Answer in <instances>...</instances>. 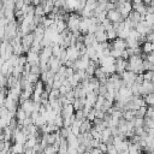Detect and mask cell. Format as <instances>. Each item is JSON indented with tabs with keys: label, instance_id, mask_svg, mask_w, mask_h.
Here are the masks:
<instances>
[{
	"label": "cell",
	"instance_id": "cell-20",
	"mask_svg": "<svg viewBox=\"0 0 154 154\" xmlns=\"http://www.w3.org/2000/svg\"><path fill=\"white\" fill-rule=\"evenodd\" d=\"M142 57H143V59H144V60H148L149 63H152V64L154 65V52H153V53H150V54H148V55H144V54H143Z\"/></svg>",
	"mask_w": 154,
	"mask_h": 154
},
{
	"label": "cell",
	"instance_id": "cell-23",
	"mask_svg": "<svg viewBox=\"0 0 154 154\" xmlns=\"http://www.w3.org/2000/svg\"><path fill=\"white\" fill-rule=\"evenodd\" d=\"M91 154H102L101 152H100V149L99 148H96V149H91V152H90Z\"/></svg>",
	"mask_w": 154,
	"mask_h": 154
},
{
	"label": "cell",
	"instance_id": "cell-11",
	"mask_svg": "<svg viewBox=\"0 0 154 154\" xmlns=\"http://www.w3.org/2000/svg\"><path fill=\"white\" fill-rule=\"evenodd\" d=\"M55 24H57V28H58V32H59V34H63L66 29H69V28H67V23H66L65 20L58 19V20H55Z\"/></svg>",
	"mask_w": 154,
	"mask_h": 154
},
{
	"label": "cell",
	"instance_id": "cell-19",
	"mask_svg": "<svg viewBox=\"0 0 154 154\" xmlns=\"http://www.w3.org/2000/svg\"><path fill=\"white\" fill-rule=\"evenodd\" d=\"M99 149H100V152H101L102 154H107V152H108V146H107V143L101 142L100 146H99Z\"/></svg>",
	"mask_w": 154,
	"mask_h": 154
},
{
	"label": "cell",
	"instance_id": "cell-12",
	"mask_svg": "<svg viewBox=\"0 0 154 154\" xmlns=\"http://www.w3.org/2000/svg\"><path fill=\"white\" fill-rule=\"evenodd\" d=\"M142 52H143V54L144 55H148V54H150V53H153V43L152 42H146V43H143V46H142Z\"/></svg>",
	"mask_w": 154,
	"mask_h": 154
},
{
	"label": "cell",
	"instance_id": "cell-7",
	"mask_svg": "<svg viewBox=\"0 0 154 154\" xmlns=\"http://www.w3.org/2000/svg\"><path fill=\"white\" fill-rule=\"evenodd\" d=\"M113 48L114 49H119V51H125L126 48H128V46H126V40H123V38H116L113 42Z\"/></svg>",
	"mask_w": 154,
	"mask_h": 154
},
{
	"label": "cell",
	"instance_id": "cell-24",
	"mask_svg": "<svg viewBox=\"0 0 154 154\" xmlns=\"http://www.w3.org/2000/svg\"><path fill=\"white\" fill-rule=\"evenodd\" d=\"M119 154H129V150H128V152H122V153H119Z\"/></svg>",
	"mask_w": 154,
	"mask_h": 154
},
{
	"label": "cell",
	"instance_id": "cell-3",
	"mask_svg": "<svg viewBox=\"0 0 154 154\" xmlns=\"http://www.w3.org/2000/svg\"><path fill=\"white\" fill-rule=\"evenodd\" d=\"M66 53H67V58H69V60H71V61H77L79 58H81V55H79V52H78V49L75 47V46H71V47H69L67 49H66Z\"/></svg>",
	"mask_w": 154,
	"mask_h": 154
},
{
	"label": "cell",
	"instance_id": "cell-26",
	"mask_svg": "<svg viewBox=\"0 0 154 154\" xmlns=\"http://www.w3.org/2000/svg\"><path fill=\"white\" fill-rule=\"evenodd\" d=\"M57 154H58V153H57Z\"/></svg>",
	"mask_w": 154,
	"mask_h": 154
},
{
	"label": "cell",
	"instance_id": "cell-25",
	"mask_svg": "<svg viewBox=\"0 0 154 154\" xmlns=\"http://www.w3.org/2000/svg\"><path fill=\"white\" fill-rule=\"evenodd\" d=\"M84 154H91V153H90V152H88V150H87V152H85V153H84Z\"/></svg>",
	"mask_w": 154,
	"mask_h": 154
},
{
	"label": "cell",
	"instance_id": "cell-17",
	"mask_svg": "<svg viewBox=\"0 0 154 154\" xmlns=\"http://www.w3.org/2000/svg\"><path fill=\"white\" fill-rule=\"evenodd\" d=\"M122 51H119V49H111V57H113L114 59H119V58H122Z\"/></svg>",
	"mask_w": 154,
	"mask_h": 154
},
{
	"label": "cell",
	"instance_id": "cell-4",
	"mask_svg": "<svg viewBox=\"0 0 154 154\" xmlns=\"http://www.w3.org/2000/svg\"><path fill=\"white\" fill-rule=\"evenodd\" d=\"M128 60L123 59V58H119V59H116V67H117V73L118 75H122L124 71H126V67H128Z\"/></svg>",
	"mask_w": 154,
	"mask_h": 154
},
{
	"label": "cell",
	"instance_id": "cell-15",
	"mask_svg": "<svg viewBox=\"0 0 154 154\" xmlns=\"http://www.w3.org/2000/svg\"><path fill=\"white\" fill-rule=\"evenodd\" d=\"M143 97H144V100H146V103H147V105H149V106H153V107H154V93L148 94V95H146V96H143Z\"/></svg>",
	"mask_w": 154,
	"mask_h": 154
},
{
	"label": "cell",
	"instance_id": "cell-16",
	"mask_svg": "<svg viewBox=\"0 0 154 154\" xmlns=\"http://www.w3.org/2000/svg\"><path fill=\"white\" fill-rule=\"evenodd\" d=\"M143 69H144V72H147V71H154V65L152 63H149L148 60H143Z\"/></svg>",
	"mask_w": 154,
	"mask_h": 154
},
{
	"label": "cell",
	"instance_id": "cell-18",
	"mask_svg": "<svg viewBox=\"0 0 154 154\" xmlns=\"http://www.w3.org/2000/svg\"><path fill=\"white\" fill-rule=\"evenodd\" d=\"M135 128H144V118H135Z\"/></svg>",
	"mask_w": 154,
	"mask_h": 154
},
{
	"label": "cell",
	"instance_id": "cell-8",
	"mask_svg": "<svg viewBox=\"0 0 154 154\" xmlns=\"http://www.w3.org/2000/svg\"><path fill=\"white\" fill-rule=\"evenodd\" d=\"M25 150L26 149H25L24 144H22V143L14 142V144H12V147H11V154H24Z\"/></svg>",
	"mask_w": 154,
	"mask_h": 154
},
{
	"label": "cell",
	"instance_id": "cell-9",
	"mask_svg": "<svg viewBox=\"0 0 154 154\" xmlns=\"http://www.w3.org/2000/svg\"><path fill=\"white\" fill-rule=\"evenodd\" d=\"M95 37H96V41H97L99 43L108 42V37H107V32H106V31H96Z\"/></svg>",
	"mask_w": 154,
	"mask_h": 154
},
{
	"label": "cell",
	"instance_id": "cell-6",
	"mask_svg": "<svg viewBox=\"0 0 154 154\" xmlns=\"http://www.w3.org/2000/svg\"><path fill=\"white\" fill-rule=\"evenodd\" d=\"M26 58H28V63L30 65H40V54L35 53V52H29L26 53Z\"/></svg>",
	"mask_w": 154,
	"mask_h": 154
},
{
	"label": "cell",
	"instance_id": "cell-1",
	"mask_svg": "<svg viewBox=\"0 0 154 154\" xmlns=\"http://www.w3.org/2000/svg\"><path fill=\"white\" fill-rule=\"evenodd\" d=\"M120 77H122V79L126 83V85L131 88V85H132L134 83H136L137 73H135V72H132V71H124V72L120 75Z\"/></svg>",
	"mask_w": 154,
	"mask_h": 154
},
{
	"label": "cell",
	"instance_id": "cell-5",
	"mask_svg": "<svg viewBox=\"0 0 154 154\" xmlns=\"http://www.w3.org/2000/svg\"><path fill=\"white\" fill-rule=\"evenodd\" d=\"M20 107L26 112V114H28V117H30L31 116V113L34 112V108H35V102L31 100V99H29V100H26V101H24L22 105H20Z\"/></svg>",
	"mask_w": 154,
	"mask_h": 154
},
{
	"label": "cell",
	"instance_id": "cell-14",
	"mask_svg": "<svg viewBox=\"0 0 154 154\" xmlns=\"http://www.w3.org/2000/svg\"><path fill=\"white\" fill-rule=\"evenodd\" d=\"M55 126H58L59 129H61V128H64V118H63V116L61 114H59V116H57V118H55V120H54V123H53Z\"/></svg>",
	"mask_w": 154,
	"mask_h": 154
},
{
	"label": "cell",
	"instance_id": "cell-22",
	"mask_svg": "<svg viewBox=\"0 0 154 154\" xmlns=\"http://www.w3.org/2000/svg\"><path fill=\"white\" fill-rule=\"evenodd\" d=\"M122 58H123V59H125V60H129L130 55H129V53H128V51H126V49H125V51H123V53H122Z\"/></svg>",
	"mask_w": 154,
	"mask_h": 154
},
{
	"label": "cell",
	"instance_id": "cell-13",
	"mask_svg": "<svg viewBox=\"0 0 154 154\" xmlns=\"http://www.w3.org/2000/svg\"><path fill=\"white\" fill-rule=\"evenodd\" d=\"M128 38H130V40H135V41H140L141 35L137 32L136 29H131L130 32H129V37H128Z\"/></svg>",
	"mask_w": 154,
	"mask_h": 154
},
{
	"label": "cell",
	"instance_id": "cell-10",
	"mask_svg": "<svg viewBox=\"0 0 154 154\" xmlns=\"http://www.w3.org/2000/svg\"><path fill=\"white\" fill-rule=\"evenodd\" d=\"M132 23H135V24H138L140 22H141V18H142V16L137 12V11H131L130 12V14H129V17H128Z\"/></svg>",
	"mask_w": 154,
	"mask_h": 154
},
{
	"label": "cell",
	"instance_id": "cell-2",
	"mask_svg": "<svg viewBox=\"0 0 154 154\" xmlns=\"http://www.w3.org/2000/svg\"><path fill=\"white\" fill-rule=\"evenodd\" d=\"M107 18L112 22V23H122V22H124V19H123V17H122V14H120V12H119V10H112V11H108V13H107Z\"/></svg>",
	"mask_w": 154,
	"mask_h": 154
},
{
	"label": "cell",
	"instance_id": "cell-21",
	"mask_svg": "<svg viewBox=\"0 0 154 154\" xmlns=\"http://www.w3.org/2000/svg\"><path fill=\"white\" fill-rule=\"evenodd\" d=\"M24 1L23 0H19V1H16V10H22L24 7Z\"/></svg>",
	"mask_w": 154,
	"mask_h": 154
}]
</instances>
